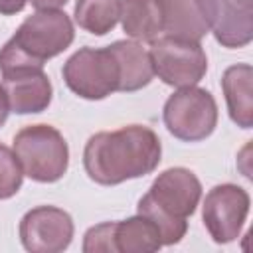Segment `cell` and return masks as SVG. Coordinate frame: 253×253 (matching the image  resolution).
I'll list each match as a JSON object with an SVG mask.
<instances>
[{
	"label": "cell",
	"mask_w": 253,
	"mask_h": 253,
	"mask_svg": "<svg viewBox=\"0 0 253 253\" xmlns=\"http://www.w3.org/2000/svg\"><path fill=\"white\" fill-rule=\"evenodd\" d=\"M109 47L119 61V71H121L119 91L121 93L138 91L152 81V77H154L152 61H150L148 49H144L140 42L117 40Z\"/></svg>",
	"instance_id": "4fadbf2b"
},
{
	"label": "cell",
	"mask_w": 253,
	"mask_h": 253,
	"mask_svg": "<svg viewBox=\"0 0 253 253\" xmlns=\"http://www.w3.org/2000/svg\"><path fill=\"white\" fill-rule=\"evenodd\" d=\"M162 160L158 134L144 125H128L89 136L83 148L87 176L101 186H117L126 180L152 174Z\"/></svg>",
	"instance_id": "6da1fadb"
},
{
	"label": "cell",
	"mask_w": 253,
	"mask_h": 253,
	"mask_svg": "<svg viewBox=\"0 0 253 253\" xmlns=\"http://www.w3.org/2000/svg\"><path fill=\"white\" fill-rule=\"evenodd\" d=\"M73 16L85 32L105 36L121 20V0H77Z\"/></svg>",
	"instance_id": "e0dca14e"
},
{
	"label": "cell",
	"mask_w": 253,
	"mask_h": 253,
	"mask_svg": "<svg viewBox=\"0 0 253 253\" xmlns=\"http://www.w3.org/2000/svg\"><path fill=\"white\" fill-rule=\"evenodd\" d=\"M69 91L87 101H101L119 91L121 71L111 47H81L61 69Z\"/></svg>",
	"instance_id": "8992f818"
},
{
	"label": "cell",
	"mask_w": 253,
	"mask_h": 253,
	"mask_svg": "<svg viewBox=\"0 0 253 253\" xmlns=\"http://www.w3.org/2000/svg\"><path fill=\"white\" fill-rule=\"evenodd\" d=\"M28 0H0V14L2 16H14L26 8Z\"/></svg>",
	"instance_id": "ffe728a7"
},
{
	"label": "cell",
	"mask_w": 253,
	"mask_h": 253,
	"mask_svg": "<svg viewBox=\"0 0 253 253\" xmlns=\"http://www.w3.org/2000/svg\"><path fill=\"white\" fill-rule=\"evenodd\" d=\"M121 24L128 38L152 42L162 36L160 0H121Z\"/></svg>",
	"instance_id": "9a60e30c"
},
{
	"label": "cell",
	"mask_w": 253,
	"mask_h": 253,
	"mask_svg": "<svg viewBox=\"0 0 253 253\" xmlns=\"http://www.w3.org/2000/svg\"><path fill=\"white\" fill-rule=\"evenodd\" d=\"M71 215L55 206H38L20 219V241L32 253H61L73 241Z\"/></svg>",
	"instance_id": "9c48e42d"
},
{
	"label": "cell",
	"mask_w": 253,
	"mask_h": 253,
	"mask_svg": "<svg viewBox=\"0 0 253 253\" xmlns=\"http://www.w3.org/2000/svg\"><path fill=\"white\" fill-rule=\"evenodd\" d=\"M113 241L115 253H154L164 247L156 223L140 213L115 221Z\"/></svg>",
	"instance_id": "5bb4252c"
},
{
	"label": "cell",
	"mask_w": 253,
	"mask_h": 253,
	"mask_svg": "<svg viewBox=\"0 0 253 253\" xmlns=\"http://www.w3.org/2000/svg\"><path fill=\"white\" fill-rule=\"evenodd\" d=\"M75 40L71 18L63 10H36L0 49V73L16 67H43Z\"/></svg>",
	"instance_id": "3957f363"
},
{
	"label": "cell",
	"mask_w": 253,
	"mask_h": 253,
	"mask_svg": "<svg viewBox=\"0 0 253 253\" xmlns=\"http://www.w3.org/2000/svg\"><path fill=\"white\" fill-rule=\"evenodd\" d=\"M24 172L12 148L0 142V200L16 196L22 188Z\"/></svg>",
	"instance_id": "ac0fdd59"
},
{
	"label": "cell",
	"mask_w": 253,
	"mask_h": 253,
	"mask_svg": "<svg viewBox=\"0 0 253 253\" xmlns=\"http://www.w3.org/2000/svg\"><path fill=\"white\" fill-rule=\"evenodd\" d=\"M8 107L16 115H36L49 107L53 87L43 67H16L2 73Z\"/></svg>",
	"instance_id": "8fae6325"
},
{
	"label": "cell",
	"mask_w": 253,
	"mask_h": 253,
	"mask_svg": "<svg viewBox=\"0 0 253 253\" xmlns=\"http://www.w3.org/2000/svg\"><path fill=\"white\" fill-rule=\"evenodd\" d=\"M162 119L174 138L200 142L217 126V103L208 89L180 87L166 99Z\"/></svg>",
	"instance_id": "5b68a950"
},
{
	"label": "cell",
	"mask_w": 253,
	"mask_h": 253,
	"mask_svg": "<svg viewBox=\"0 0 253 253\" xmlns=\"http://www.w3.org/2000/svg\"><path fill=\"white\" fill-rule=\"evenodd\" d=\"M24 176L40 184L61 180L69 166V146L63 134L45 123L28 125L14 136L12 146Z\"/></svg>",
	"instance_id": "277c9868"
},
{
	"label": "cell",
	"mask_w": 253,
	"mask_h": 253,
	"mask_svg": "<svg viewBox=\"0 0 253 253\" xmlns=\"http://www.w3.org/2000/svg\"><path fill=\"white\" fill-rule=\"evenodd\" d=\"M162 36H176L200 42L208 34V26L198 10L196 0H160Z\"/></svg>",
	"instance_id": "2e32d148"
},
{
	"label": "cell",
	"mask_w": 253,
	"mask_h": 253,
	"mask_svg": "<svg viewBox=\"0 0 253 253\" xmlns=\"http://www.w3.org/2000/svg\"><path fill=\"white\" fill-rule=\"evenodd\" d=\"M8 113H10V107H8V99H6V93H4V89H2V85H0V126L6 123V119H8Z\"/></svg>",
	"instance_id": "7402d4cb"
},
{
	"label": "cell",
	"mask_w": 253,
	"mask_h": 253,
	"mask_svg": "<svg viewBox=\"0 0 253 253\" xmlns=\"http://www.w3.org/2000/svg\"><path fill=\"white\" fill-rule=\"evenodd\" d=\"M215 42L239 49L253 40V0H196Z\"/></svg>",
	"instance_id": "30bf717a"
},
{
	"label": "cell",
	"mask_w": 253,
	"mask_h": 253,
	"mask_svg": "<svg viewBox=\"0 0 253 253\" xmlns=\"http://www.w3.org/2000/svg\"><path fill=\"white\" fill-rule=\"evenodd\" d=\"M221 91L225 95L229 119L241 126H253V67L249 63H237L223 71Z\"/></svg>",
	"instance_id": "7c38bea8"
},
{
	"label": "cell",
	"mask_w": 253,
	"mask_h": 253,
	"mask_svg": "<svg viewBox=\"0 0 253 253\" xmlns=\"http://www.w3.org/2000/svg\"><path fill=\"white\" fill-rule=\"evenodd\" d=\"M202 198V182L184 168L174 166L160 172L148 192L138 200L136 213L146 215L160 229L162 245H176L188 231V217Z\"/></svg>",
	"instance_id": "7a4b0ae2"
},
{
	"label": "cell",
	"mask_w": 253,
	"mask_h": 253,
	"mask_svg": "<svg viewBox=\"0 0 253 253\" xmlns=\"http://www.w3.org/2000/svg\"><path fill=\"white\" fill-rule=\"evenodd\" d=\"M36 10H59L67 4V0H28Z\"/></svg>",
	"instance_id": "44dd1931"
},
{
	"label": "cell",
	"mask_w": 253,
	"mask_h": 253,
	"mask_svg": "<svg viewBox=\"0 0 253 253\" xmlns=\"http://www.w3.org/2000/svg\"><path fill=\"white\" fill-rule=\"evenodd\" d=\"M249 206L251 198L245 188L237 184L213 186L202 206V219L210 237L219 245L235 241L249 215Z\"/></svg>",
	"instance_id": "ba28073f"
},
{
	"label": "cell",
	"mask_w": 253,
	"mask_h": 253,
	"mask_svg": "<svg viewBox=\"0 0 253 253\" xmlns=\"http://www.w3.org/2000/svg\"><path fill=\"white\" fill-rule=\"evenodd\" d=\"M152 71L158 79L170 87H192L198 85L208 71V57L200 42L158 36L150 42L148 49Z\"/></svg>",
	"instance_id": "52a82bcc"
},
{
	"label": "cell",
	"mask_w": 253,
	"mask_h": 253,
	"mask_svg": "<svg viewBox=\"0 0 253 253\" xmlns=\"http://www.w3.org/2000/svg\"><path fill=\"white\" fill-rule=\"evenodd\" d=\"M113 229L115 221H103L89 227L83 237V253H115Z\"/></svg>",
	"instance_id": "d6986e66"
}]
</instances>
